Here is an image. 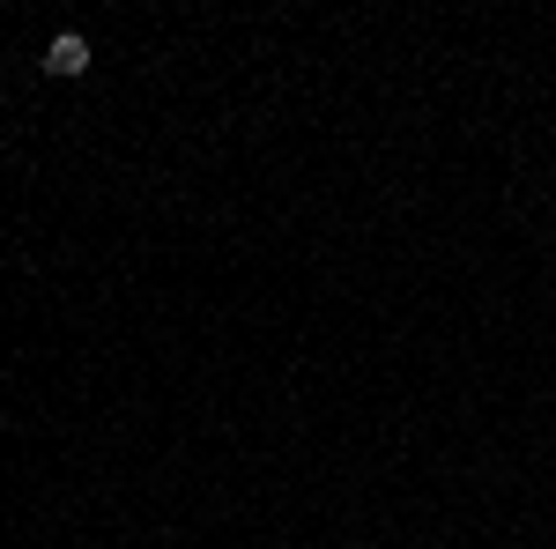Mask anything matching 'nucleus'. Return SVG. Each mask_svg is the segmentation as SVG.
<instances>
[{
    "instance_id": "nucleus-1",
    "label": "nucleus",
    "mask_w": 556,
    "mask_h": 549,
    "mask_svg": "<svg viewBox=\"0 0 556 549\" xmlns=\"http://www.w3.org/2000/svg\"><path fill=\"white\" fill-rule=\"evenodd\" d=\"M45 75H60V83H67V75H89V38L83 30H60V38L45 45Z\"/></svg>"
}]
</instances>
